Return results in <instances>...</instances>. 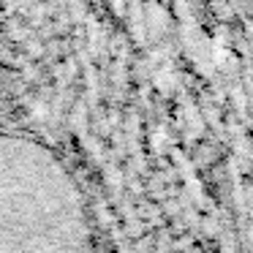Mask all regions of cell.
<instances>
[{"label": "cell", "instance_id": "6da1fadb", "mask_svg": "<svg viewBox=\"0 0 253 253\" xmlns=\"http://www.w3.org/2000/svg\"><path fill=\"white\" fill-rule=\"evenodd\" d=\"M63 169L39 144L0 133V253H79Z\"/></svg>", "mask_w": 253, "mask_h": 253}]
</instances>
